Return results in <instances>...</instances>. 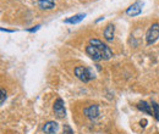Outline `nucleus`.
<instances>
[{
  "label": "nucleus",
  "instance_id": "1",
  "mask_svg": "<svg viewBox=\"0 0 159 134\" xmlns=\"http://www.w3.org/2000/svg\"><path fill=\"white\" fill-rule=\"evenodd\" d=\"M89 44L93 45V46H96V48L99 50L103 60H109V58H113V51H111L110 48H109L107 44H104L102 40H99V39H91V40H89Z\"/></svg>",
  "mask_w": 159,
  "mask_h": 134
},
{
  "label": "nucleus",
  "instance_id": "2",
  "mask_svg": "<svg viewBox=\"0 0 159 134\" xmlns=\"http://www.w3.org/2000/svg\"><path fill=\"white\" fill-rule=\"evenodd\" d=\"M75 76L79 78L80 80H82L83 83H87L89 80H92L94 78V73L91 68L83 67V66H79L75 68Z\"/></svg>",
  "mask_w": 159,
  "mask_h": 134
},
{
  "label": "nucleus",
  "instance_id": "3",
  "mask_svg": "<svg viewBox=\"0 0 159 134\" xmlns=\"http://www.w3.org/2000/svg\"><path fill=\"white\" fill-rule=\"evenodd\" d=\"M158 39H159V23L156 22V23H153V24L148 28V31H147V33H146V41H147L148 45H152V44L156 43Z\"/></svg>",
  "mask_w": 159,
  "mask_h": 134
},
{
  "label": "nucleus",
  "instance_id": "4",
  "mask_svg": "<svg viewBox=\"0 0 159 134\" xmlns=\"http://www.w3.org/2000/svg\"><path fill=\"white\" fill-rule=\"evenodd\" d=\"M64 100L61 97H58L55 101H54V105H53V110H54V114L58 118H64L66 116V110H65V106H64Z\"/></svg>",
  "mask_w": 159,
  "mask_h": 134
},
{
  "label": "nucleus",
  "instance_id": "5",
  "mask_svg": "<svg viewBox=\"0 0 159 134\" xmlns=\"http://www.w3.org/2000/svg\"><path fill=\"white\" fill-rule=\"evenodd\" d=\"M142 2L137 0L136 2H134L130 7H127V10H126V15H129V16H131V17H135V16H139V14L142 12Z\"/></svg>",
  "mask_w": 159,
  "mask_h": 134
},
{
  "label": "nucleus",
  "instance_id": "6",
  "mask_svg": "<svg viewBox=\"0 0 159 134\" xmlns=\"http://www.w3.org/2000/svg\"><path fill=\"white\" fill-rule=\"evenodd\" d=\"M83 114L89 119H96L99 116V106L98 105H91L83 110Z\"/></svg>",
  "mask_w": 159,
  "mask_h": 134
},
{
  "label": "nucleus",
  "instance_id": "7",
  "mask_svg": "<svg viewBox=\"0 0 159 134\" xmlns=\"http://www.w3.org/2000/svg\"><path fill=\"white\" fill-rule=\"evenodd\" d=\"M86 53H87V55L92 58L93 61H100V60H103V58H102V54H100L99 50H98L96 46L91 45V44L86 46Z\"/></svg>",
  "mask_w": 159,
  "mask_h": 134
},
{
  "label": "nucleus",
  "instance_id": "8",
  "mask_svg": "<svg viewBox=\"0 0 159 134\" xmlns=\"http://www.w3.org/2000/svg\"><path fill=\"white\" fill-rule=\"evenodd\" d=\"M58 131H59V124L58 122H54V121L47 122L43 127V132L45 134H55Z\"/></svg>",
  "mask_w": 159,
  "mask_h": 134
},
{
  "label": "nucleus",
  "instance_id": "9",
  "mask_svg": "<svg viewBox=\"0 0 159 134\" xmlns=\"http://www.w3.org/2000/svg\"><path fill=\"white\" fill-rule=\"evenodd\" d=\"M114 34H115V27H114V24L109 23L104 29V38L108 41H113L114 40Z\"/></svg>",
  "mask_w": 159,
  "mask_h": 134
},
{
  "label": "nucleus",
  "instance_id": "10",
  "mask_svg": "<svg viewBox=\"0 0 159 134\" xmlns=\"http://www.w3.org/2000/svg\"><path fill=\"white\" fill-rule=\"evenodd\" d=\"M136 106H137V109H139V111H142V112H144V114H147V115L153 116L152 104H148V102H146V101H141Z\"/></svg>",
  "mask_w": 159,
  "mask_h": 134
},
{
  "label": "nucleus",
  "instance_id": "11",
  "mask_svg": "<svg viewBox=\"0 0 159 134\" xmlns=\"http://www.w3.org/2000/svg\"><path fill=\"white\" fill-rule=\"evenodd\" d=\"M38 6L43 10H52L55 7L54 0H38Z\"/></svg>",
  "mask_w": 159,
  "mask_h": 134
},
{
  "label": "nucleus",
  "instance_id": "12",
  "mask_svg": "<svg viewBox=\"0 0 159 134\" xmlns=\"http://www.w3.org/2000/svg\"><path fill=\"white\" fill-rule=\"evenodd\" d=\"M84 17H86V14H77V15H75V16H71V17L66 19L64 22H65V23H70V24H76V23L81 22Z\"/></svg>",
  "mask_w": 159,
  "mask_h": 134
},
{
  "label": "nucleus",
  "instance_id": "13",
  "mask_svg": "<svg viewBox=\"0 0 159 134\" xmlns=\"http://www.w3.org/2000/svg\"><path fill=\"white\" fill-rule=\"evenodd\" d=\"M152 109H153V116H154L156 121H159V105L157 102L152 101Z\"/></svg>",
  "mask_w": 159,
  "mask_h": 134
},
{
  "label": "nucleus",
  "instance_id": "14",
  "mask_svg": "<svg viewBox=\"0 0 159 134\" xmlns=\"http://www.w3.org/2000/svg\"><path fill=\"white\" fill-rule=\"evenodd\" d=\"M62 134H74V131L71 129L70 126L65 124V126H64V129H62Z\"/></svg>",
  "mask_w": 159,
  "mask_h": 134
},
{
  "label": "nucleus",
  "instance_id": "15",
  "mask_svg": "<svg viewBox=\"0 0 159 134\" xmlns=\"http://www.w3.org/2000/svg\"><path fill=\"white\" fill-rule=\"evenodd\" d=\"M5 99H6V92H5L4 89H1V100H0V104H1V105L4 104Z\"/></svg>",
  "mask_w": 159,
  "mask_h": 134
},
{
  "label": "nucleus",
  "instance_id": "16",
  "mask_svg": "<svg viewBox=\"0 0 159 134\" xmlns=\"http://www.w3.org/2000/svg\"><path fill=\"white\" fill-rule=\"evenodd\" d=\"M40 28V24H38V26H36L34 28H30V29H27V32H36V31H38Z\"/></svg>",
  "mask_w": 159,
  "mask_h": 134
},
{
  "label": "nucleus",
  "instance_id": "17",
  "mask_svg": "<svg viewBox=\"0 0 159 134\" xmlns=\"http://www.w3.org/2000/svg\"><path fill=\"white\" fill-rule=\"evenodd\" d=\"M146 123H147V121H146V119H143V121H141V122H139L141 127H146Z\"/></svg>",
  "mask_w": 159,
  "mask_h": 134
}]
</instances>
